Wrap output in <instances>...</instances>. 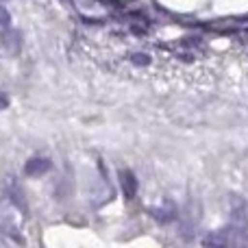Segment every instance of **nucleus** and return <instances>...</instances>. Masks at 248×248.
<instances>
[{
  "label": "nucleus",
  "mask_w": 248,
  "mask_h": 248,
  "mask_svg": "<svg viewBox=\"0 0 248 248\" xmlns=\"http://www.w3.org/2000/svg\"><path fill=\"white\" fill-rule=\"evenodd\" d=\"M74 48L87 63L120 77L189 83L209 74L205 52L189 48L187 42H159L137 29L83 31Z\"/></svg>",
  "instance_id": "obj_1"
},
{
  "label": "nucleus",
  "mask_w": 248,
  "mask_h": 248,
  "mask_svg": "<svg viewBox=\"0 0 248 248\" xmlns=\"http://www.w3.org/2000/svg\"><path fill=\"white\" fill-rule=\"evenodd\" d=\"M46 168H48L46 161L42 163V159H33V161H29V166H26V174H35V172H42V170H46Z\"/></svg>",
  "instance_id": "obj_2"
},
{
  "label": "nucleus",
  "mask_w": 248,
  "mask_h": 248,
  "mask_svg": "<svg viewBox=\"0 0 248 248\" xmlns=\"http://www.w3.org/2000/svg\"><path fill=\"white\" fill-rule=\"evenodd\" d=\"M122 183H124V189H126V196L131 198L133 194H135V189H137V185H135V179H133L131 174H126V172H124V179H122Z\"/></svg>",
  "instance_id": "obj_3"
},
{
  "label": "nucleus",
  "mask_w": 248,
  "mask_h": 248,
  "mask_svg": "<svg viewBox=\"0 0 248 248\" xmlns=\"http://www.w3.org/2000/svg\"><path fill=\"white\" fill-rule=\"evenodd\" d=\"M9 22H11V16H9V11L4 7H0V26H9Z\"/></svg>",
  "instance_id": "obj_4"
}]
</instances>
